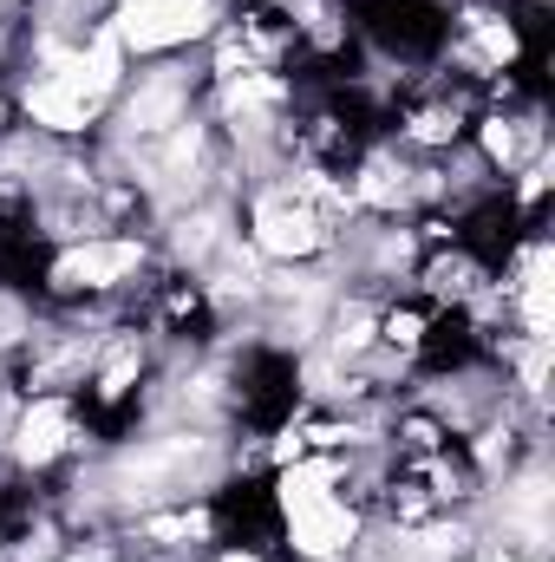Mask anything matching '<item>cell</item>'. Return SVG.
I'll list each match as a JSON object with an SVG mask.
<instances>
[{"mask_svg": "<svg viewBox=\"0 0 555 562\" xmlns=\"http://www.w3.org/2000/svg\"><path fill=\"white\" fill-rule=\"evenodd\" d=\"M203 20H209L203 0H132L118 40H132L138 53H150V46H177V40L203 33Z\"/></svg>", "mask_w": 555, "mask_h": 562, "instance_id": "6da1fadb", "label": "cell"}, {"mask_svg": "<svg viewBox=\"0 0 555 562\" xmlns=\"http://www.w3.org/2000/svg\"><path fill=\"white\" fill-rule=\"evenodd\" d=\"M132 269H138V243H92V249H72L53 269V281L59 288H105V281L132 276Z\"/></svg>", "mask_w": 555, "mask_h": 562, "instance_id": "7a4b0ae2", "label": "cell"}, {"mask_svg": "<svg viewBox=\"0 0 555 562\" xmlns=\"http://www.w3.org/2000/svg\"><path fill=\"white\" fill-rule=\"evenodd\" d=\"M287 517H294V550L301 557H333L340 543H353V510H340L333 497L307 504V510H287Z\"/></svg>", "mask_w": 555, "mask_h": 562, "instance_id": "3957f363", "label": "cell"}, {"mask_svg": "<svg viewBox=\"0 0 555 562\" xmlns=\"http://www.w3.org/2000/svg\"><path fill=\"white\" fill-rule=\"evenodd\" d=\"M256 236H262L269 256H307V249H320L314 216L294 210V203H262V210H256Z\"/></svg>", "mask_w": 555, "mask_h": 562, "instance_id": "277c9868", "label": "cell"}, {"mask_svg": "<svg viewBox=\"0 0 555 562\" xmlns=\"http://www.w3.org/2000/svg\"><path fill=\"white\" fill-rule=\"evenodd\" d=\"M26 105H33V119H39V125H53V132H79V125L92 119V99H86L79 86H66V79L39 86V92H33Z\"/></svg>", "mask_w": 555, "mask_h": 562, "instance_id": "5b68a950", "label": "cell"}, {"mask_svg": "<svg viewBox=\"0 0 555 562\" xmlns=\"http://www.w3.org/2000/svg\"><path fill=\"white\" fill-rule=\"evenodd\" d=\"M66 445V406H33L20 425V458H53Z\"/></svg>", "mask_w": 555, "mask_h": 562, "instance_id": "8992f818", "label": "cell"}, {"mask_svg": "<svg viewBox=\"0 0 555 562\" xmlns=\"http://www.w3.org/2000/svg\"><path fill=\"white\" fill-rule=\"evenodd\" d=\"M327 497H333V471L327 464H294L281 477V504L287 510H307V504H327Z\"/></svg>", "mask_w": 555, "mask_h": 562, "instance_id": "52a82bcc", "label": "cell"}, {"mask_svg": "<svg viewBox=\"0 0 555 562\" xmlns=\"http://www.w3.org/2000/svg\"><path fill=\"white\" fill-rule=\"evenodd\" d=\"M523 314H530V334L543 340L550 334V256L536 249L530 269H523Z\"/></svg>", "mask_w": 555, "mask_h": 562, "instance_id": "ba28073f", "label": "cell"}, {"mask_svg": "<svg viewBox=\"0 0 555 562\" xmlns=\"http://www.w3.org/2000/svg\"><path fill=\"white\" fill-rule=\"evenodd\" d=\"M484 53H490V59H510V53H517V33L497 26V20H484Z\"/></svg>", "mask_w": 555, "mask_h": 562, "instance_id": "9c48e42d", "label": "cell"}, {"mask_svg": "<svg viewBox=\"0 0 555 562\" xmlns=\"http://www.w3.org/2000/svg\"><path fill=\"white\" fill-rule=\"evenodd\" d=\"M132 373H138V353H118V360L105 367V393H125V386H132Z\"/></svg>", "mask_w": 555, "mask_h": 562, "instance_id": "30bf717a", "label": "cell"}, {"mask_svg": "<svg viewBox=\"0 0 555 562\" xmlns=\"http://www.w3.org/2000/svg\"><path fill=\"white\" fill-rule=\"evenodd\" d=\"M203 530V517H157L150 524V537H196Z\"/></svg>", "mask_w": 555, "mask_h": 562, "instance_id": "8fae6325", "label": "cell"}, {"mask_svg": "<svg viewBox=\"0 0 555 562\" xmlns=\"http://www.w3.org/2000/svg\"><path fill=\"white\" fill-rule=\"evenodd\" d=\"M170 105H177V92H170V86H157V92H150V99L138 105V125H150V119H163Z\"/></svg>", "mask_w": 555, "mask_h": 562, "instance_id": "7c38bea8", "label": "cell"}, {"mask_svg": "<svg viewBox=\"0 0 555 562\" xmlns=\"http://www.w3.org/2000/svg\"><path fill=\"white\" fill-rule=\"evenodd\" d=\"M484 144H490V157H510L517 150V138H510V125L497 119V125H484Z\"/></svg>", "mask_w": 555, "mask_h": 562, "instance_id": "4fadbf2b", "label": "cell"}, {"mask_svg": "<svg viewBox=\"0 0 555 562\" xmlns=\"http://www.w3.org/2000/svg\"><path fill=\"white\" fill-rule=\"evenodd\" d=\"M444 132H451L444 112H424V119H418V138H444Z\"/></svg>", "mask_w": 555, "mask_h": 562, "instance_id": "5bb4252c", "label": "cell"}, {"mask_svg": "<svg viewBox=\"0 0 555 562\" xmlns=\"http://www.w3.org/2000/svg\"><path fill=\"white\" fill-rule=\"evenodd\" d=\"M223 562H249V557H223Z\"/></svg>", "mask_w": 555, "mask_h": 562, "instance_id": "9a60e30c", "label": "cell"}, {"mask_svg": "<svg viewBox=\"0 0 555 562\" xmlns=\"http://www.w3.org/2000/svg\"><path fill=\"white\" fill-rule=\"evenodd\" d=\"M490 562H503V557H490Z\"/></svg>", "mask_w": 555, "mask_h": 562, "instance_id": "2e32d148", "label": "cell"}]
</instances>
